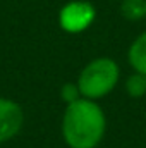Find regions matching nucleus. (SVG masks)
Here are the masks:
<instances>
[{"instance_id":"nucleus-6","label":"nucleus","mask_w":146,"mask_h":148,"mask_svg":"<svg viewBox=\"0 0 146 148\" xmlns=\"http://www.w3.org/2000/svg\"><path fill=\"white\" fill-rule=\"evenodd\" d=\"M120 14L127 21H141L146 17V0H122Z\"/></svg>"},{"instance_id":"nucleus-2","label":"nucleus","mask_w":146,"mask_h":148,"mask_svg":"<svg viewBox=\"0 0 146 148\" xmlns=\"http://www.w3.org/2000/svg\"><path fill=\"white\" fill-rule=\"evenodd\" d=\"M120 81V67L110 57H96L89 60L77 76L81 97L89 100H102L108 97Z\"/></svg>"},{"instance_id":"nucleus-7","label":"nucleus","mask_w":146,"mask_h":148,"mask_svg":"<svg viewBox=\"0 0 146 148\" xmlns=\"http://www.w3.org/2000/svg\"><path fill=\"white\" fill-rule=\"evenodd\" d=\"M124 90H126L127 97H131L134 100L143 98L146 95V74L132 71V74H129L124 83Z\"/></svg>"},{"instance_id":"nucleus-5","label":"nucleus","mask_w":146,"mask_h":148,"mask_svg":"<svg viewBox=\"0 0 146 148\" xmlns=\"http://www.w3.org/2000/svg\"><path fill=\"white\" fill-rule=\"evenodd\" d=\"M127 64L134 73L146 74V31L139 33L127 48Z\"/></svg>"},{"instance_id":"nucleus-8","label":"nucleus","mask_w":146,"mask_h":148,"mask_svg":"<svg viewBox=\"0 0 146 148\" xmlns=\"http://www.w3.org/2000/svg\"><path fill=\"white\" fill-rule=\"evenodd\" d=\"M79 98H81V91H79V86H77L76 81L65 83V84L60 88V100H62L65 105L72 103V102L79 100Z\"/></svg>"},{"instance_id":"nucleus-1","label":"nucleus","mask_w":146,"mask_h":148,"mask_svg":"<svg viewBox=\"0 0 146 148\" xmlns=\"http://www.w3.org/2000/svg\"><path fill=\"white\" fill-rule=\"evenodd\" d=\"M60 131L69 148H98L107 133L105 110L98 102L81 97L65 105Z\"/></svg>"},{"instance_id":"nucleus-3","label":"nucleus","mask_w":146,"mask_h":148,"mask_svg":"<svg viewBox=\"0 0 146 148\" xmlns=\"http://www.w3.org/2000/svg\"><path fill=\"white\" fill-rule=\"evenodd\" d=\"M96 19V9L89 0H69L59 10L57 21L62 31L69 35L84 33Z\"/></svg>"},{"instance_id":"nucleus-4","label":"nucleus","mask_w":146,"mask_h":148,"mask_svg":"<svg viewBox=\"0 0 146 148\" xmlns=\"http://www.w3.org/2000/svg\"><path fill=\"white\" fill-rule=\"evenodd\" d=\"M24 126V110L12 98L0 97V145L14 140Z\"/></svg>"}]
</instances>
